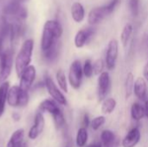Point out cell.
I'll return each mask as SVG.
<instances>
[{
    "label": "cell",
    "instance_id": "cell-1",
    "mask_svg": "<svg viewBox=\"0 0 148 147\" xmlns=\"http://www.w3.org/2000/svg\"><path fill=\"white\" fill-rule=\"evenodd\" d=\"M62 35V27L59 22L56 20H49L44 23L42 40H41V49L42 50L47 51L49 49L56 41Z\"/></svg>",
    "mask_w": 148,
    "mask_h": 147
},
{
    "label": "cell",
    "instance_id": "cell-2",
    "mask_svg": "<svg viewBox=\"0 0 148 147\" xmlns=\"http://www.w3.org/2000/svg\"><path fill=\"white\" fill-rule=\"evenodd\" d=\"M34 41L32 39H27L22 44V47L16 56L15 68L17 76L20 78L23 72L29 66L31 62V56L33 53Z\"/></svg>",
    "mask_w": 148,
    "mask_h": 147
},
{
    "label": "cell",
    "instance_id": "cell-3",
    "mask_svg": "<svg viewBox=\"0 0 148 147\" xmlns=\"http://www.w3.org/2000/svg\"><path fill=\"white\" fill-rule=\"evenodd\" d=\"M29 94L20 88L19 86H13L9 89L7 103L13 107H23L29 103Z\"/></svg>",
    "mask_w": 148,
    "mask_h": 147
},
{
    "label": "cell",
    "instance_id": "cell-4",
    "mask_svg": "<svg viewBox=\"0 0 148 147\" xmlns=\"http://www.w3.org/2000/svg\"><path fill=\"white\" fill-rule=\"evenodd\" d=\"M69 83L74 89H79L82 83L83 71L82 65L79 60H75L69 70Z\"/></svg>",
    "mask_w": 148,
    "mask_h": 147
},
{
    "label": "cell",
    "instance_id": "cell-5",
    "mask_svg": "<svg viewBox=\"0 0 148 147\" xmlns=\"http://www.w3.org/2000/svg\"><path fill=\"white\" fill-rule=\"evenodd\" d=\"M13 65V53L8 49L0 55V85L6 81L11 73Z\"/></svg>",
    "mask_w": 148,
    "mask_h": 147
},
{
    "label": "cell",
    "instance_id": "cell-6",
    "mask_svg": "<svg viewBox=\"0 0 148 147\" xmlns=\"http://www.w3.org/2000/svg\"><path fill=\"white\" fill-rule=\"evenodd\" d=\"M44 86H45L46 89L48 90V93L49 94V95L52 97V99L56 103L62 105V106L67 105L68 102H67V99H66L65 95L62 94L61 89L57 88V86L56 85V83L54 82V81L52 80V78L50 76L45 77Z\"/></svg>",
    "mask_w": 148,
    "mask_h": 147
},
{
    "label": "cell",
    "instance_id": "cell-7",
    "mask_svg": "<svg viewBox=\"0 0 148 147\" xmlns=\"http://www.w3.org/2000/svg\"><path fill=\"white\" fill-rule=\"evenodd\" d=\"M119 55V42L116 39H112L107 48L105 64L108 70H113L115 68Z\"/></svg>",
    "mask_w": 148,
    "mask_h": 147
},
{
    "label": "cell",
    "instance_id": "cell-8",
    "mask_svg": "<svg viewBox=\"0 0 148 147\" xmlns=\"http://www.w3.org/2000/svg\"><path fill=\"white\" fill-rule=\"evenodd\" d=\"M36 70L35 66L29 65L20 76V83H19L20 88L23 89V91L28 92L36 79Z\"/></svg>",
    "mask_w": 148,
    "mask_h": 147
},
{
    "label": "cell",
    "instance_id": "cell-9",
    "mask_svg": "<svg viewBox=\"0 0 148 147\" xmlns=\"http://www.w3.org/2000/svg\"><path fill=\"white\" fill-rule=\"evenodd\" d=\"M111 87V79L108 71H103L98 77V97L100 101H104Z\"/></svg>",
    "mask_w": 148,
    "mask_h": 147
},
{
    "label": "cell",
    "instance_id": "cell-10",
    "mask_svg": "<svg viewBox=\"0 0 148 147\" xmlns=\"http://www.w3.org/2000/svg\"><path fill=\"white\" fill-rule=\"evenodd\" d=\"M45 126V120L43 114L41 112H38L34 119V124L29 131V138L30 139H36L42 133Z\"/></svg>",
    "mask_w": 148,
    "mask_h": 147
},
{
    "label": "cell",
    "instance_id": "cell-11",
    "mask_svg": "<svg viewBox=\"0 0 148 147\" xmlns=\"http://www.w3.org/2000/svg\"><path fill=\"white\" fill-rule=\"evenodd\" d=\"M141 133L138 127L131 129L121 141L122 147H135L140 141Z\"/></svg>",
    "mask_w": 148,
    "mask_h": 147
},
{
    "label": "cell",
    "instance_id": "cell-12",
    "mask_svg": "<svg viewBox=\"0 0 148 147\" xmlns=\"http://www.w3.org/2000/svg\"><path fill=\"white\" fill-rule=\"evenodd\" d=\"M108 14L107 12L106 7L101 6V7H96L93 10H90L88 16V23L89 25H96L100 22H101L104 17L108 16Z\"/></svg>",
    "mask_w": 148,
    "mask_h": 147
},
{
    "label": "cell",
    "instance_id": "cell-13",
    "mask_svg": "<svg viewBox=\"0 0 148 147\" xmlns=\"http://www.w3.org/2000/svg\"><path fill=\"white\" fill-rule=\"evenodd\" d=\"M94 32L95 30L93 28H87V29H80L76 33L75 39H74L75 46L77 49H81L84 47L85 44H87V42L89 41L91 36L94 35Z\"/></svg>",
    "mask_w": 148,
    "mask_h": 147
},
{
    "label": "cell",
    "instance_id": "cell-14",
    "mask_svg": "<svg viewBox=\"0 0 148 147\" xmlns=\"http://www.w3.org/2000/svg\"><path fill=\"white\" fill-rule=\"evenodd\" d=\"M102 147H119L120 141L114 133L111 130H104L101 133Z\"/></svg>",
    "mask_w": 148,
    "mask_h": 147
},
{
    "label": "cell",
    "instance_id": "cell-15",
    "mask_svg": "<svg viewBox=\"0 0 148 147\" xmlns=\"http://www.w3.org/2000/svg\"><path fill=\"white\" fill-rule=\"evenodd\" d=\"M134 95L140 101H145L147 94V81L143 77H138L134 82Z\"/></svg>",
    "mask_w": 148,
    "mask_h": 147
},
{
    "label": "cell",
    "instance_id": "cell-16",
    "mask_svg": "<svg viewBox=\"0 0 148 147\" xmlns=\"http://www.w3.org/2000/svg\"><path fill=\"white\" fill-rule=\"evenodd\" d=\"M24 131L23 129H17L15 131L7 144V147H27L23 141Z\"/></svg>",
    "mask_w": 148,
    "mask_h": 147
},
{
    "label": "cell",
    "instance_id": "cell-17",
    "mask_svg": "<svg viewBox=\"0 0 148 147\" xmlns=\"http://www.w3.org/2000/svg\"><path fill=\"white\" fill-rule=\"evenodd\" d=\"M39 110L40 112H44V113H49L51 115H54L57 112H59L61 109L60 107L56 105V102L54 100H49L46 99L43 101H42L39 105Z\"/></svg>",
    "mask_w": 148,
    "mask_h": 147
},
{
    "label": "cell",
    "instance_id": "cell-18",
    "mask_svg": "<svg viewBox=\"0 0 148 147\" xmlns=\"http://www.w3.org/2000/svg\"><path fill=\"white\" fill-rule=\"evenodd\" d=\"M71 16L75 23H82L85 17V10L82 4L79 2H75L71 6Z\"/></svg>",
    "mask_w": 148,
    "mask_h": 147
},
{
    "label": "cell",
    "instance_id": "cell-19",
    "mask_svg": "<svg viewBox=\"0 0 148 147\" xmlns=\"http://www.w3.org/2000/svg\"><path fill=\"white\" fill-rule=\"evenodd\" d=\"M130 113H131V117L134 120L140 121L146 116L145 107L140 103L134 102V103H133V105L131 107Z\"/></svg>",
    "mask_w": 148,
    "mask_h": 147
},
{
    "label": "cell",
    "instance_id": "cell-20",
    "mask_svg": "<svg viewBox=\"0 0 148 147\" xmlns=\"http://www.w3.org/2000/svg\"><path fill=\"white\" fill-rule=\"evenodd\" d=\"M9 89H10V83L8 81H5L0 85V118L3 114L5 109V103L7 101Z\"/></svg>",
    "mask_w": 148,
    "mask_h": 147
},
{
    "label": "cell",
    "instance_id": "cell-21",
    "mask_svg": "<svg viewBox=\"0 0 148 147\" xmlns=\"http://www.w3.org/2000/svg\"><path fill=\"white\" fill-rule=\"evenodd\" d=\"M88 139V133L87 128L82 126L79 128L76 133V138H75V144L77 147H84L86 146L87 142Z\"/></svg>",
    "mask_w": 148,
    "mask_h": 147
},
{
    "label": "cell",
    "instance_id": "cell-22",
    "mask_svg": "<svg viewBox=\"0 0 148 147\" xmlns=\"http://www.w3.org/2000/svg\"><path fill=\"white\" fill-rule=\"evenodd\" d=\"M133 30H134V27L131 23H127L124 26V28L121 33V42L124 48H126L127 46L128 42L133 34Z\"/></svg>",
    "mask_w": 148,
    "mask_h": 147
},
{
    "label": "cell",
    "instance_id": "cell-23",
    "mask_svg": "<svg viewBox=\"0 0 148 147\" xmlns=\"http://www.w3.org/2000/svg\"><path fill=\"white\" fill-rule=\"evenodd\" d=\"M117 101L114 98H107L102 101L101 104V112L104 114H110L112 113L114 109L116 108Z\"/></svg>",
    "mask_w": 148,
    "mask_h": 147
},
{
    "label": "cell",
    "instance_id": "cell-24",
    "mask_svg": "<svg viewBox=\"0 0 148 147\" xmlns=\"http://www.w3.org/2000/svg\"><path fill=\"white\" fill-rule=\"evenodd\" d=\"M134 82H135L134 75L132 72H129L127 75V78L125 81V95L127 99H128L134 93Z\"/></svg>",
    "mask_w": 148,
    "mask_h": 147
},
{
    "label": "cell",
    "instance_id": "cell-25",
    "mask_svg": "<svg viewBox=\"0 0 148 147\" xmlns=\"http://www.w3.org/2000/svg\"><path fill=\"white\" fill-rule=\"evenodd\" d=\"M56 81L58 83V86L60 88V89L62 91H63L64 93H68L69 92V88H68V81H67V77L65 73L63 72V70L59 69L56 72Z\"/></svg>",
    "mask_w": 148,
    "mask_h": 147
},
{
    "label": "cell",
    "instance_id": "cell-26",
    "mask_svg": "<svg viewBox=\"0 0 148 147\" xmlns=\"http://www.w3.org/2000/svg\"><path fill=\"white\" fill-rule=\"evenodd\" d=\"M106 122V118L103 115H100V116H96L95 117L90 123V126L94 131H97L99 130Z\"/></svg>",
    "mask_w": 148,
    "mask_h": 147
},
{
    "label": "cell",
    "instance_id": "cell-27",
    "mask_svg": "<svg viewBox=\"0 0 148 147\" xmlns=\"http://www.w3.org/2000/svg\"><path fill=\"white\" fill-rule=\"evenodd\" d=\"M43 54H44V56H45V58L47 60L54 61L57 57V55H58V45H57V42H56L49 49H48L47 51H44Z\"/></svg>",
    "mask_w": 148,
    "mask_h": 147
},
{
    "label": "cell",
    "instance_id": "cell-28",
    "mask_svg": "<svg viewBox=\"0 0 148 147\" xmlns=\"http://www.w3.org/2000/svg\"><path fill=\"white\" fill-rule=\"evenodd\" d=\"M82 71H83V75L86 76L87 78H91L93 76L94 68H93V63L90 59H88L85 61L82 66Z\"/></svg>",
    "mask_w": 148,
    "mask_h": 147
},
{
    "label": "cell",
    "instance_id": "cell-29",
    "mask_svg": "<svg viewBox=\"0 0 148 147\" xmlns=\"http://www.w3.org/2000/svg\"><path fill=\"white\" fill-rule=\"evenodd\" d=\"M128 7L130 12L133 16L136 17L140 13V0H129Z\"/></svg>",
    "mask_w": 148,
    "mask_h": 147
},
{
    "label": "cell",
    "instance_id": "cell-30",
    "mask_svg": "<svg viewBox=\"0 0 148 147\" xmlns=\"http://www.w3.org/2000/svg\"><path fill=\"white\" fill-rule=\"evenodd\" d=\"M52 117H53L54 123H55L56 128L60 129L65 125V118H64V115H63L62 110H60L59 112H57L56 113L52 115Z\"/></svg>",
    "mask_w": 148,
    "mask_h": 147
},
{
    "label": "cell",
    "instance_id": "cell-31",
    "mask_svg": "<svg viewBox=\"0 0 148 147\" xmlns=\"http://www.w3.org/2000/svg\"><path fill=\"white\" fill-rule=\"evenodd\" d=\"M105 62L102 59H97L94 64H93V68H94V74L95 75H101L103 72L104 67H105Z\"/></svg>",
    "mask_w": 148,
    "mask_h": 147
},
{
    "label": "cell",
    "instance_id": "cell-32",
    "mask_svg": "<svg viewBox=\"0 0 148 147\" xmlns=\"http://www.w3.org/2000/svg\"><path fill=\"white\" fill-rule=\"evenodd\" d=\"M119 3H120V0H111V2L108 4L105 5L107 12H108V15H110V14H112L114 12V10H115L116 6L119 4Z\"/></svg>",
    "mask_w": 148,
    "mask_h": 147
},
{
    "label": "cell",
    "instance_id": "cell-33",
    "mask_svg": "<svg viewBox=\"0 0 148 147\" xmlns=\"http://www.w3.org/2000/svg\"><path fill=\"white\" fill-rule=\"evenodd\" d=\"M90 123H91V120L89 119L88 114V113H85L84 116H83V127L88 128L90 126Z\"/></svg>",
    "mask_w": 148,
    "mask_h": 147
},
{
    "label": "cell",
    "instance_id": "cell-34",
    "mask_svg": "<svg viewBox=\"0 0 148 147\" xmlns=\"http://www.w3.org/2000/svg\"><path fill=\"white\" fill-rule=\"evenodd\" d=\"M143 78L146 80L147 82H148V60L143 68Z\"/></svg>",
    "mask_w": 148,
    "mask_h": 147
},
{
    "label": "cell",
    "instance_id": "cell-35",
    "mask_svg": "<svg viewBox=\"0 0 148 147\" xmlns=\"http://www.w3.org/2000/svg\"><path fill=\"white\" fill-rule=\"evenodd\" d=\"M144 107H145V112H146V117L148 118V100H146Z\"/></svg>",
    "mask_w": 148,
    "mask_h": 147
},
{
    "label": "cell",
    "instance_id": "cell-36",
    "mask_svg": "<svg viewBox=\"0 0 148 147\" xmlns=\"http://www.w3.org/2000/svg\"><path fill=\"white\" fill-rule=\"evenodd\" d=\"M12 118H13L15 120H18L20 119V115H19L18 113H14L12 114Z\"/></svg>",
    "mask_w": 148,
    "mask_h": 147
},
{
    "label": "cell",
    "instance_id": "cell-37",
    "mask_svg": "<svg viewBox=\"0 0 148 147\" xmlns=\"http://www.w3.org/2000/svg\"><path fill=\"white\" fill-rule=\"evenodd\" d=\"M88 147H102V146L100 143H95V144H92V145H90Z\"/></svg>",
    "mask_w": 148,
    "mask_h": 147
},
{
    "label": "cell",
    "instance_id": "cell-38",
    "mask_svg": "<svg viewBox=\"0 0 148 147\" xmlns=\"http://www.w3.org/2000/svg\"><path fill=\"white\" fill-rule=\"evenodd\" d=\"M1 46H2V40L0 38V49H1Z\"/></svg>",
    "mask_w": 148,
    "mask_h": 147
},
{
    "label": "cell",
    "instance_id": "cell-39",
    "mask_svg": "<svg viewBox=\"0 0 148 147\" xmlns=\"http://www.w3.org/2000/svg\"><path fill=\"white\" fill-rule=\"evenodd\" d=\"M65 147H72V146H71L70 145H68V146H65Z\"/></svg>",
    "mask_w": 148,
    "mask_h": 147
},
{
    "label": "cell",
    "instance_id": "cell-40",
    "mask_svg": "<svg viewBox=\"0 0 148 147\" xmlns=\"http://www.w3.org/2000/svg\"><path fill=\"white\" fill-rule=\"evenodd\" d=\"M20 1H23V0H20Z\"/></svg>",
    "mask_w": 148,
    "mask_h": 147
}]
</instances>
